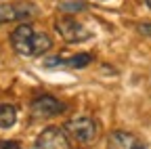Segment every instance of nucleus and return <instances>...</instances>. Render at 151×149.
Masks as SVG:
<instances>
[{
	"label": "nucleus",
	"instance_id": "obj_1",
	"mask_svg": "<svg viewBox=\"0 0 151 149\" xmlns=\"http://www.w3.org/2000/svg\"><path fill=\"white\" fill-rule=\"evenodd\" d=\"M65 132L71 137V141L80 143V145H88L97 139V122L92 118H86V116L71 118L65 124Z\"/></svg>",
	"mask_w": 151,
	"mask_h": 149
},
{
	"label": "nucleus",
	"instance_id": "obj_2",
	"mask_svg": "<svg viewBox=\"0 0 151 149\" xmlns=\"http://www.w3.org/2000/svg\"><path fill=\"white\" fill-rule=\"evenodd\" d=\"M71 143H73L71 137L61 126H48L36 139V147L38 149H73Z\"/></svg>",
	"mask_w": 151,
	"mask_h": 149
},
{
	"label": "nucleus",
	"instance_id": "obj_3",
	"mask_svg": "<svg viewBox=\"0 0 151 149\" xmlns=\"http://www.w3.org/2000/svg\"><path fill=\"white\" fill-rule=\"evenodd\" d=\"M32 116L38 120H46V118H55V116H61L63 111L67 109V105L63 101H59L52 95H40L32 101Z\"/></svg>",
	"mask_w": 151,
	"mask_h": 149
},
{
	"label": "nucleus",
	"instance_id": "obj_4",
	"mask_svg": "<svg viewBox=\"0 0 151 149\" xmlns=\"http://www.w3.org/2000/svg\"><path fill=\"white\" fill-rule=\"evenodd\" d=\"M34 27L29 23H21L11 32V46L15 53L23 57H34Z\"/></svg>",
	"mask_w": 151,
	"mask_h": 149
},
{
	"label": "nucleus",
	"instance_id": "obj_5",
	"mask_svg": "<svg viewBox=\"0 0 151 149\" xmlns=\"http://www.w3.org/2000/svg\"><path fill=\"white\" fill-rule=\"evenodd\" d=\"M57 32H59L61 38H63L65 42H69V44L88 40L90 36H92L82 23H78L76 19H71V17H63V19L57 21Z\"/></svg>",
	"mask_w": 151,
	"mask_h": 149
},
{
	"label": "nucleus",
	"instance_id": "obj_6",
	"mask_svg": "<svg viewBox=\"0 0 151 149\" xmlns=\"http://www.w3.org/2000/svg\"><path fill=\"white\" fill-rule=\"evenodd\" d=\"M38 15V9L29 2H17V4H0V23H13V21H25L29 17Z\"/></svg>",
	"mask_w": 151,
	"mask_h": 149
},
{
	"label": "nucleus",
	"instance_id": "obj_7",
	"mask_svg": "<svg viewBox=\"0 0 151 149\" xmlns=\"http://www.w3.org/2000/svg\"><path fill=\"white\" fill-rule=\"evenodd\" d=\"M107 149H147V145L132 132L113 130L107 139Z\"/></svg>",
	"mask_w": 151,
	"mask_h": 149
},
{
	"label": "nucleus",
	"instance_id": "obj_8",
	"mask_svg": "<svg viewBox=\"0 0 151 149\" xmlns=\"http://www.w3.org/2000/svg\"><path fill=\"white\" fill-rule=\"evenodd\" d=\"M94 57L90 53H78L73 57L65 59V57H52L50 61H44V67H65V69H76V67H86Z\"/></svg>",
	"mask_w": 151,
	"mask_h": 149
},
{
	"label": "nucleus",
	"instance_id": "obj_9",
	"mask_svg": "<svg viewBox=\"0 0 151 149\" xmlns=\"http://www.w3.org/2000/svg\"><path fill=\"white\" fill-rule=\"evenodd\" d=\"M17 122V109L11 103H0V128H11Z\"/></svg>",
	"mask_w": 151,
	"mask_h": 149
},
{
	"label": "nucleus",
	"instance_id": "obj_10",
	"mask_svg": "<svg viewBox=\"0 0 151 149\" xmlns=\"http://www.w3.org/2000/svg\"><path fill=\"white\" fill-rule=\"evenodd\" d=\"M50 46H52V40H50V36L46 32H36L34 34V57L44 55Z\"/></svg>",
	"mask_w": 151,
	"mask_h": 149
},
{
	"label": "nucleus",
	"instance_id": "obj_11",
	"mask_svg": "<svg viewBox=\"0 0 151 149\" xmlns=\"http://www.w3.org/2000/svg\"><path fill=\"white\" fill-rule=\"evenodd\" d=\"M59 9L63 11V13H80V11H84L86 6L80 2V0H63V2L59 4Z\"/></svg>",
	"mask_w": 151,
	"mask_h": 149
},
{
	"label": "nucleus",
	"instance_id": "obj_12",
	"mask_svg": "<svg viewBox=\"0 0 151 149\" xmlns=\"http://www.w3.org/2000/svg\"><path fill=\"white\" fill-rule=\"evenodd\" d=\"M0 149H21L17 141H0Z\"/></svg>",
	"mask_w": 151,
	"mask_h": 149
},
{
	"label": "nucleus",
	"instance_id": "obj_13",
	"mask_svg": "<svg viewBox=\"0 0 151 149\" xmlns=\"http://www.w3.org/2000/svg\"><path fill=\"white\" fill-rule=\"evenodd\" d=\"M139 32L151 38V23H141V25H139Z\"/></svg>",
	"mask_w": 151,
	"mask_h": 149
},
{
	"label": "nucleus",
	"instance_id": "obj_14",
	"mask_svg": "<svg viewBox=\"0 0 151 149\" xmlns=\"http://www.w3.org/2000/svg\"><path fill=\"white\" fill-rule=\"evenodd\" d=\"M145 4H147V9L151 11V0H145Z\"/></svg>",
	"mask_w": 151,
	"mask_h": 149
}]
</instances>
